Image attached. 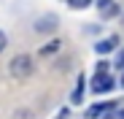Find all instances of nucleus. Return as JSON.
<instances>
[{"mask_svg":"<svg viewBox=\"0 0 124 119\" xmlns=\"http://www.w3.org/2000/svg\"><path fill=\"white\" fill-rule=\"evenodd\" d=\"M116 68L124 70V51H119V57H116Z\"/></svg>","mask_w":124,"mask_h":119,"instance_id":"obj_12","label":"nucleus"},{"mask_svg":"<svg viewBox=\"0 0 124 119\" xmlns=\"http://www.w3.org/2000/svg\"><path fill=\"white\" fill-rule=\"evenodd\" d=\"M8 73L14 78H30L32 76V57L30 54H16L8 62Z\"/></svg>","mask_w":124,"mask_h":119,"instance_id":"obj_1","label":"nucleus"},{"mask_svg":"<svg viewBox=\"0 0 124 119\" xmlns=\"http://www.w3.org/2000/svg\"><path fill=\"white\" fill-rule=\"evenodd\" d=\"M116 49V38H105V41H97L94 43V51L97 54H108V51H113Z\"/></svg>","mask_w":124,"mask_h":119,"instance_id":"obj_6","label":"nucleus"},{"mask_svg":"<svg viewBox=\"0 0 124 119\" xmlns=\"http://www.w3.org/2000/svg\"><path fill=\"white\" fill-rule=\"evenodd\" d=\"M121 87H124V76H121Z\"/></svg>","mask_w":124,"mask_h":119,"instance_id":"obj_14","label":"nucleus"},{"mask_svg":"<svg viewBox=\"0 0 124 119\" xmlns=\"http://www.w3.org/2000/svg\"><path fill=\"white\" fill-rule=\"evenodd\" d=\"M59 46H62V43H59V38H54V41H49V43H46L43 49H40L38 54H40V57H49V54H54V51H59Z\"/></svg>","mask_w":124,"mask_h":119,"instance_id":"obj_7","label":"nucleus"},{"mask_svg":"<svg viewBox=\"0 0 124 119\" xmlns=\"http://www.w3.org/2000/svg\"><path fill=\"white\" fill-rule=\"evenodd\" d=\"M111 89H113V78H111L108 73H97L94 81H92V92L102 95V92H111Z\"/></svg>","mask_w":124,"mask_h":119,"instance_id":"obj_3","label":"nucleus"},{"mask_svg":"<svg viewBox=\"0 0 124 119\" xmlns=\"http://www.w3.org/2000/svg\"><path fill=\"white\" fill-rule=\"evenodd\" d=\"M68 3H70V8H86L92 0H68Z\"/></svg>","mask_w":124,"mask_h":119,"instance_id":"obj_9","label":"nucleus"},{"mask_svg":"<svg viewBox=\"0 0 124 119\" xmlns=\"http://www.w3.org/2000/svg\"><path fill=\"white\" fill-rule=\"evenodd\" d=\"M97 8H100L102 19H113V16L119 14V6L113 3V0H97Z\"/></svg>","mask_w":124,"mask_h":119,"instance_id":"obj_4","label":"nucleus"},{"mask_svg":"<svg viewBox=\"0 0 124 119\" xmlns=\"http://www.w3.org/2000/svg\"><path fill=\"white\" fill-rule=\"evenodd\" d=\"M81 97H84V78L76 84V89H73V95H70V100H73V103H81Z\"/></svg>","mask_w":124,"mask_h":119,"instance_id":"obj_8","label":"nucleus"},{"mask_svg":"<svg viewBox=\"0 0 124 119\" xmlns=\"http://www.w3.org/2000/svg\"><path fill=\"white\" fill-rule=\"evenodd\" d=\"M102 119H124V111H113V108H111V111L102 116Z\"/></svg>","mask_w":124,"mask_h":119,"instance_id":"obj_10","label":"nucleus"},{"mask_svg":"<svg viewBox=\"0 0 124 119\" xmlns=\"http://www.w3.org/2000/svg\"><path fill=\"white\" fill-rule=\"evenodd\" d=\"M111 108H116V103H113V100H108V103H97V106H92V108L86 111V116H89V119H97V116H105V114H108Z\"/></svg>","mask_w":124,"mask_h":119,"instance_id":"obj_5","label":"nucleus"},{"mask_svg":"<svg viewBox=\"0 0 124 119\" xmlns=\"http://www.w3.org/2000/svg\"><path fill=\"white\" fill-rule=\"evenodd\" d=\"M57 27H59V19L54 14H46V16H40L38 22H35V33L38 35H51Z\"/></svg>","mask_w":124,"mask_h":119,"instance_id":"obj_2","label":"nucleus"},{"mask_svg":"<svg viewBox=\"0 0 124 119\" xmlns=\"http://www.w3.org/2000/svg\"><path fill=\"white\" fill-rule=\"evenodd\" d=\"M108 70V62H97V73H105Z\"/></svg>","mask_w":124,"mask_h":119,"instance_id":"obj_13","label":"nucleus"},{"mask_svg":"<svg viewBox=\"0 0 124 119\" xmlns=\"http://www.w3.org/2000/svg\"><path fill=\"white\" fill-rule=\"evenodd\" d=\"M6 46H8V38H6V33H3V30H0V51H3Z\"/></svg>","mask_w":124,"mask_h":119,"instance_id":"obj_11","label":"nucleus"}]
</instances>
